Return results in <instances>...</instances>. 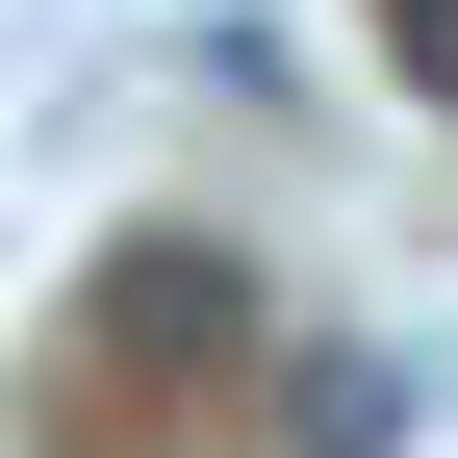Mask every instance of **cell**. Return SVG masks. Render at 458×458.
<instances>
[{
  "mask_svg": "<svg viewBox=\"0 0 458 458\" xmlns=\"http://www.w3.org/2000/svg\"><path fill=\"white\" fill-rule=\"evenodd\" d=\"M255 255H229V229H128V255L77 280V382L102 408H153V382H255Z\"/></svg>",
  "mask_w": 458,
  "mask_h": 458,
  "instance_id": "1",
  "label": "cell"
},
{
  "mask_svg": "<svg viewBox=\"0 0 458 458\" xmlns=\"http://www.w3.org/2000/svg\"><path fill=\"white\" fill-rule=\"evenodd\" d=\"M280 408H306L280 458H382V382H357V357H306V382H280Z\"/></svg>",
  "mask_w": 458,
  "mask_h": 458,
  "instance_id": "2",
  "label": "cell"
},
{
  "mask_svg": "<svg viewBox=\"0 0 458 458\" xmlns=\"http://www.w3.org/2000/svg\"><path fill=\"white\" fill-rule=\"evenodd\" d=\"M382 26H408V102H458V0H382Z\"/></svg>",
  "mask_w": 458,
  "mask_h": 458,
  "instance_id": "3",
  "label": "cell"
}]
</instances>
